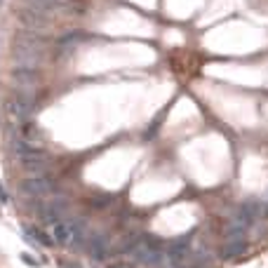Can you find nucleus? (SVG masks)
<instances>
[{"label":"nucleus","instance_id":"f257e3e1","mask_svg":"<svg viewBox=\"0 0 268 268\" xmlns=\"http://www.w3.org/2000/svg\"><path fill=\"white\" fill-rule=\"evenodd\" d=\"M130 252H132L141 264H146V266H158V264H162V259H165L162 245L155 240V238H136V242H134V247Z\"/></svg>","mask_w":268,"mask_h":268},{"label":"nucleus","instance_id":"f03ea898","mask_svg":"<svg viewBox=\"0 0 268 268\" xmlns=\"http://www.w3.org/2000/svg\"><path fill=\"white\" fill-rule=\"evenodd\" d=\"M21 191L26 193V196H50L57 191V181L52 177H28L21 181Z\"/></svg>","mask_w":268,"mask_h":268},{"label":"nucleus","instance_id":"7ed1b4c3","mask_svg":"<svg viewBox=\"0 0 268 268\" xmlns=\"http://www.w3.org/2000/svg\"><path fill=\"white\" fill-rule=\"evenodd\" d=\"M12 151L17 155L19 160L24 162H45L47 160V155H45L43 148H38L36 143H28L24 139H17V141H12Z\"/></svg>","mask_w":268,"mask_h":268},{"label":"nucleus","instance_id":"20e7f679","mask_svg":"<svg viewBox=\"0 0 268 268\" xmlns=\"http://www.w3.org/2000/svg\"><path fill=\"white\" fill-rule=\"evenodd\" d=\"M259 212H261L259 202L247 200V202H242V205L235 209V214H233V223H238V226H242V228H250L252 223L257 221Z\"/></svg>","mask_w":268,"mask_h":268},{"label":"nucleus","instance_id":"39448f33","mask_svg":"<svg viewBox=\"0 0 268 268\" xmlns=\"http://www.w3.org/2000/svg\"><path fill=\"white\" fill-rule=\"evenodd\" d=\"M19 19H21V24L28 26V31H43V28L50 26V17L40 12V9H33V7H26L19 12Z\"/></svg>","mask_w":268,"mask_h":268},{"label":"nucleus","instance_id":"423d86ee","mask_svg":"<svg viewBox=\"0 0 268 268\" xmlns=\"http://www.w3.org/2000/svg\"><path fill=\"white\" fill-rule=\"evenodd\" d=\"M12 82L17 85L19 89H36L40 78H38L36 68H24V66H17L12 71Z\"/></svg>","mask_w":268,"mask_h":268},{"label":"nucleus","instance_id":"0eeeda50","mask_svg":"<svg viewBox=\"0 0 268 268\" xmlns=\"http://www.w3.org/2000/svg\"><path fill=\"white\" fill-rule=\"evenodd\" d=\"M188 250H191V242L186 240V238H181V240L172 242L170 247H167V259H170V264L174 268H181L184 264H186L188 259Z\"/></svg>","mask_w":268,"mask_h":268},{"label":"nucleus","instance_id":"6e6552de","mask_svg":"<svg viewBox=\"0 0 268 268\" xmlns=\"http://www.w3.org/2000/svg\"><path fill=\"white\" fill-rule=\"evenodd\" d=\"M52 240L54 242H62V245H73V240H78V231L73 223H64L57 221L52 226Z\"/></svg>","mask_w":268,"mask_h":268},{"label":"nucleus","instance_id":"1a4fd4ad","mask_svg":"<svg viewBox=\"0 0 268 268\" xmlns=\"http://www.w3.org/2000/svg\"><path fill=\"white\" fill-rule=\"evenodd\" d=\"M108 247H111V240H108V235H104V233H97V235H92L87 240V252L92 259L101 261L104 257H106Z\"/></svg>","mask_w":268,"mask_h":268},{"label":"nucleus","instance_id":"9d476101","mask_svg":"<svg viewBox=\"0 0 268 268\" xmlns=\"http://www.w3.org/2000/svg\"><path fill=\"white\" fill-rule=\"evenodd\" d=\"M14 45L17 47H24V50H31V52H43L45 40L38 36L36 31H21L17 36V40H14Z\"/></svg>","mask_w":268,"mask_h":268},{"label":"nucleus","instance_id":"9b49d317","mask_svg":"<svg viewBox=\"0 0 268 268\" xmlns=\"http://www.w3.org/2000/svg\"><path fill=\"white\" fill-rule=\"evenodd\" d=\"M66 212H68V202H66V200H52V202H47V207L43 209V219L45 221L57 223Z\"/></svg>","mask_w":268,"mask_h":268},{"label":"nucleus","instance_id":"f8f14e48","mask_svg":"<svg viewBox=\"0 0 268 268\" xmlns=\"http://www.w3.org/2000/svg\"><path fill=\"white\" fill-rule=\"evenodd\" d=\"M7 116H9V120H12L14 125H21V123L26 120V116H28V108L24 106V104H19L14 97H9V101H7Z\"/></svg>","mask_w":268,"mask_h":268},{"label":"nucleus","instance_id":"ddd939ff","mask_svg":"<svg viewBox=\"0 0 268 268\" xmlns=\"http://www.w3.org/2000/svg\"><path fill=\"white\" fill-rule=\"evenodd\" d=\"M245 250H247V242L245 240L226 242V247H223V259H238L240 254H245Z\"/></svg>","mask_w":268,"mask_h":268},{"label":"nucleus","instance_id":"4468645a","mask_svg":"<svg viewBox=\"0 0 268 268\" xmlns=\"http://www.w3.org/2000/svg\"><path fill=\"white\" fill-rule=\"evenodd\" d=\"M12 97L17 99L19 104H24V106L28 108V111H31V108L36 106V92H33V89H14V94H12Z\"/></svg>","mask_w":268,"mask_h":268},{"label":"nucleus","instance_id":"2eb2a0df","mask_svg":"<svg viewBox=\"0 0 268 268\" xmlns=\"http://www.w3.org/2000/svg\"><path fill=\"white\" fill-rule=\"evenodd\" d=\"M26 235H31L36 242H40V245H54L52 235H47L45 231H40L38 226H26Z\"/></svg>","mask_w":268,"mask_h":268},{"label":"nucleus","instance_id":"dca6fc26","mask_svg":"<svg viewBox=\"0 0 268 268\" xmlns=\"http://www.w3.org/2000/svg\"><path fill=\"white\" fill-rule=\"evenodd\" d=\"M21 134H24V141H28V143H33L40 139V132L36 130V125H24L21 127Z\"/></svg>","mask_w":268,"mask_h":268},{"label":"nucleus","instance_id":"f3484780","mask_svg":"<svg viewBox=\"0 0 268 268\" xmlns=\"http://www.w3.org/2000/svg\"><path fill=\"white\" fill-rule=\"evenodd\" d=\"M106 268H134L132 264H127V261L118 259V261H111V264H106Z\"/></svg>","mask_w":268,"mask_h":268},{"label":"nucleus","instance_id":"a211bd4d","mask_svg":"<svg viewBox=\"0 0 268 268\" xmlns=\"http://www.w3.org/2000/svg\"><path fill=\"white\" fill-rule=\"evenodd\" d=\"M21 259H24V264H31V266H40V264H38V261L33 259V257H28V254H24Z\"/></svg>","mask_w":268,"mask_h":268},{"label":"nucleus","instance_id":"6ab92c4d","mask_svg":"<svg viewBox=\"0 0 268 268\" xmlns=\"http://www.w3.org/2000/svg\"><path fill=\"white\" fill-rule=\"evenodd\" d=\"M0 202H7V193H5L2 188H0Z\"/></svg>","mask_w":268,"mask_h":268},{"label":"nucleus","instance_id":"aec40b11","mask_svg":"<svg viewBox=\"0 0 268 268\" xmlns=\"http://www.w3.org/2000/svg\"><path fill=\"white\" fill-rule=\"evenodd\" d=\"M266 216H268V207H266Z\"/></svg>","mask_w":268,"mask_h":268}]
</instances>
